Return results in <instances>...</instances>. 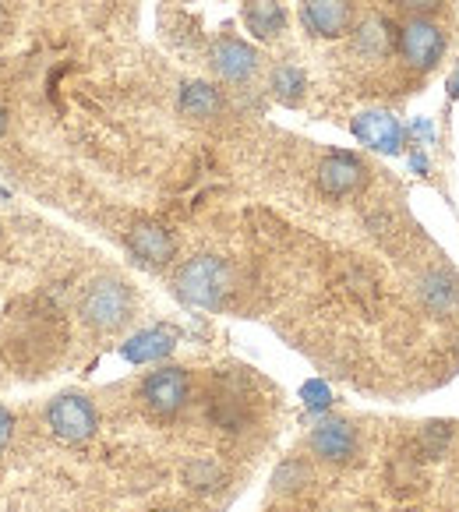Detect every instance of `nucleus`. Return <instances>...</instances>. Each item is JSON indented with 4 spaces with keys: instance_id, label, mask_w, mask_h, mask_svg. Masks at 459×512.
I'll use <instances>...</instances> for the list:
<instances>
[{
    "instance_id": "nucleus-1",
    "label": "nucleus",
    "mask_w": 459,
    "mask_h": 512,
    "mask_svg": "<svg viewBox=\"0 0 459 512\" xmlns=\"http://www.w3.org/2000/svg\"><path fill=\"white\" fill-rule=\"evenodd\" d=\"M78 315H82V322L89 325V329L113 332L131 322V315H135V294H131V287L124 283V279L99 276L82 290Z\"/></svg>"
},
{
    "instance_id": "nucleus-23",
    "label": "nucleus",
    "mask_w": 459,
    "mask_h": 512,
    "mask_svg": "<svg viewBox=\"0 0 459 512\" xmlns=\"http://www.w3.org/2000/svg\"><path fill=\"white\" fill-rule=\"evenodd\" d=\"M410 166H414L417 174H424V170H428V159H424V152H410Z\"/></svg>"
},
{
    "instance_id": "nucleus-26",
    "label": "nucleus",
    "mask_w": 459,
    "mask_h": 512,
    "mask_svg": "<svg viewBox=\"0 0 459 512\" xmlns=\"http://www.w3.org/2000/svg\"><path fill=\"white\" fill-rule=\"evenodd\" d=\"M166 512H188V509H166Z\"/></svg>"
},
{
    "instance_id": "nucleus-8",
    "label": "nucleus",
    "mask_w": 459,
    "mask_h": 512,
    "mask_svg": "<svg viewBox=\"0 0 459 512\" xmlns=\"http://www.w3.org/2000/svg\"><path fill=\"white\" fill-rule=\"evenodd\" d=\"M354 135L357 142H364L368 149L385 152V156H396L403 149V124L392 117L389 110H364L354 117Z\"/></svg>"
},
{
    "instance_id": "nucleus-10",
    "label": "nucleus",
    "mask_w": 459,
    "mask_h": 512,
    "mask_svg": "<svg viewBox=\"0 0 459 512\" xmlns=\"http://www.w3.org/2000/svg\"><path fill=\"white\" fill-rule=\"evenodd\" d=\"M304 25L318 39L347 36L354 25V0H304Z\"/></svg>"
},
{
    "instance_id": "nucleus-7",
    "label": "nucleus",
    "mask_w": 459,
    "mask_h": 512,
    "mask_svg": "<svg viewBox=\"0 0 459 512\" xmlns=\"http://www.w3.org/2000/svg\"><path fill=\"white\" fill-rule=\"evenodd\" d=\"M212 68H216V75L223 78V82L244 85V82H251L258 71V50L237 36H223L212 46Z\"/></svg>"
},
{
    "instance_id": "nucleus-12",
    "label": "nucleus",
    "mask_w": 459,
    "mask_h": 512,
    "mask_svg": "<svg viewBox=\"0 0 459 512\" xmlns=\"http://www.w3.org/2000/svg\"><path fill=\"white\" fill-rule=\"evenodd\" d=\"M174 350V332L170 329H145L138 336H131L121 347V357L131 364H152L159 357H166Z\"/></svg>"
},
{
    "instance_id": "nucleus-22",
    "label": "nucleus",
    "mask_w": 459,
    "mask_h": 512,
    "mask_svg": "<svg viewBox=\"0 0 459 512\" xmlns=\"http://www.w3.org/2000/svg\"><path fill=\"white\" fill-rule=\"evenodd\" d=\"M407 11H417V15H428V11H435V8H442L445 0H399Z\"/></svg>"
},
{
    "instance_id": "nucleus-25",
    "label": "nucleus",
    "mask_w": 459,
    "mask_h": 512,
    "mask_svg": "<svg viewBox=\"0 0 459 512\" xmlns=\"http://www.w3.org/2000/svg\"><path fill=\"white\" fill-rule=\"evenodd\" d=\"M4 128H8V113H4V106H0V135H4Z\"/></svg>"
},
{
    "instance_id": "nucleus-2",
    "label": "nucleus",
    "mask_w": 459,
    "mask_h": 512,
    "mask_svg": "<svg viewBox=\"0 0 459 512\" xmlns=\"http://www.w3.org/2000/svg\"><path fill=\"white\" fill-rule=\"evenodd\" d=\"M230 265L216 255H198L177 276V294L195 308H219L230 294Z\"/></svg>"
},
{
    "instance_id": "nucleus-4",
    "label": "nucleus",
    "mask_w": 459,
    "mask_h": 512,
    "mask_svg": "<svg viewBox=\"0 0 459 512\" xmlns=\"http://www.w3.org/2000/svg\"><path fill=\"white\" fill-rule=\"evenodd\" d=\"M138 396H142V403H145L149 414L174 417V414H181L184 403H188L191 378L184 368H159V371H152V375H145Z\"/></svg>"
},
{
    "instance_id": "nucleus-27",
    "label": "nucleus",
    "mask_w": 459,
    "mask_h": 512,
    "mask_svg": "<svg viewBox=\"0 0 459 512\" xmlns=\"http://www.w3.org/2000/svg\"><path fill=\"white\" fill-rule=\"evenodd\" d=\"M0 25H4V15H0Z\"/></svg>"
},
{
    "instance_id": "nucleus-17",
    "label": "nucleus",
    "mask_w": 459,
    "mask_h": 512,
    "mask_svg": "<svg viewBox=\"0 0 459 512\" xmlns=\"http://www.w3.org/2000/svg\"><path fill=\"white\" fill-rule=\"evenodd\" d=\"M421 297L428 301V308H435V311H452L459 304V290L452 287L442 272H431V276H424Z\"/></svg>"
},
{
    "instance_id": "nucleus-9",
    "label": "nucleus",
    "mask_w": 459,
    "mask_h": 512,
    "mask_svg": "<svg viewBox=\"0 0 459 512\" xmlns=\"http://www.w3.org/2000/svg\"><path fill=\"white\" fill-rule=\"evenodd\" d=\"M311 452L325 463H350L357 452V431L350 428L347 421L339 417H329V421H318L315 431H311Z\"/></svg>"
},
{
    "instance_id": "nucleus-11",
    "label": "nucleus",
    "mask_w": 459,
    "mask_h": 512,
    "mask_svg": "<svg viewBox=\"0 0 459 512\" xmlns=\"http://www.w3.org/2000/svg\"><path fill=\"white\" fill-rule=\"evenodd\" d=\"M128 248L135 251V258H142L145 265H166L177 255V244L170 237V230L156 223H138L128 234Z\"/></svg>"
},
{
    "instance_id": "nucleus-6",
    "label": "nucleus",
    "mask_w": 459,
    "mask_h": 512,
    "mask_svg": "<svg viewBox=\"0 0 459 512\" xmlns=\"http://www.w3.org/2000/svg\"><path fill=\"white\" fill-rule=\"evenodd\" d=\"M364 181H368V166L357 156H350V152H332L318 166V188L329 198L354 195V191L364 188Z\"/></svg>"
},
{
    "instance_id": "nucleus-16",
    "label": "nucleus",
    "mask_w": 459,
    "mask_h": 512,
    "mask_svg": "<svg viewBox=\"0 0 459 512\" xmlns=\"http://www.w3.org/2000/svg\"><path fill=\"white\" fill-rule=\"evenodd\" d=\"M357 46L371 57H385L392 50V25L389 18H371L357 29Z\"/></svg>"
},
{
    "instance_id": "nucleus-21",
    "label": "nucleus",
    "mask_w": 459,
    "mask_h": 512,
    "mask_svg": "<svg viewBox=\"0 0 459 512\" xmlns=\"http://www.w3.org/2000/svg\"><path fill=\"white\" fill-rule=\"evenodd\" d=\"M11 435H15V417H11V410L0 407V452L8 449Z\"/></svg>"
},
{
    "instance_id": "nucleus-3",
    "label": "nucleus",
    "mask_w": 459,
    "mask_h": 512,
    "mask_svg": "<svg viewBox=\"0 0 459 512\" xmlns=\"http://www.w3.org/2000/svg\"><path fill=\"white\" fill-rule=\"evenodd\" d=\"M46 424H50V431L61 438V442L78 445V442H89V438L96 435L99 414L85 396L64 392V396H57V400L46 407Z\"/></svg>"
},
{
    "instance_id": "nucleus-20",
    "label": "nucleus",
    "mask_w": 459,
    "mask_h": 512,
    "mask_svg": "<svg viewBox=\"0 0 459 512\" xmlns=\"http://www.w3.org/2000/svg\"><path fill=\"white\" fill-rule=\"evenodd\" d=\"M301 400H304V407L308 410H325L332 403V392H329V385L325 382H318V378H311V382H304V389H301Z\"/></svg>"
},
{
    "instance_id": "nucleus-5",
    "label": "nucleus",
    "mask_w": 459,
    "mask_h": 512,
    "mask_svg": "<svg viewBox=\"0 0 459 512\" xmlns=\"http://www.w3.org/2000/svg\"><path fill=\"white\" fill-rule=\"evenodd\" d=\"M399 53L414 71H431L445 53V32L431 18H410L399 32Z\"/></svg>"
},
{
    "instance_id": "nucleus-14",
    "label": "nucleus",
    "mask_w": 459,
    "mask_h": 512,
    "mask_svg": "<svg viewBox=\"0 0 459 512\" xmlns=\"http://www.w3.org/2000/svg\"><path fill=\"white\" fill-rule=\"evenodd\" d=\"M219 110H223V99H219V92L212 89V85H205V82L184 85V92H181L184 117H191V121H209V117H219Z\"/></svg>"
},
{
    "instance_id": "nucleus-13",
    "label": "nucleus",
    "mask_w": 459,
    "mask_h": 512,
    "mask_svg": "<svg viewBox=\"0 0 459 512\" xmlns=\"http://www.w3.org/2000/svg\"><path fill=\"white\" fill-rule=\"evenodd\" d=\"M244 25L255 39H276L286 29V15L276 0H248L244 4Z\"/></svg>"
},
{
    "instance_id": "nucleus-19",
    "label": "nucleus",
    "mask_w": 459,
    "mask_h": 512,
    "mask_svg": "<svg viewBox=\"0 0 459 512\" xmlns=\"http://www.w3.org/2000/svg\"><path fill=\"white\" fill-rule=\"evenodd\" d=\"M308 467H304L301 460H286L283 467L272 474V488L279 491V495H290V491H301L304 484H308Z\"/></svg>"
},
{
    "instance_id": "nucleus-18",
    "label": "nucleus",
    "mask_w": 459,
    "mask_h": 512,
    "mask_svg": "<svg viewBox=\"0 0 459 512\" xmlns=\"http://www.w3.org/2000/svg\"><path fill=\"white\" fill-rule=\"evenodd\" d=\"M184 481L191 484L195 491H212L219 488V481H223V470H219L216 460H191L188 470H184Z\"/></svg>"
},
{
    "instance_id": "nucleus-15",
    "label": "nucleus",
    "mask_w": 459,
    "mask_h": 512,
    "mask_svg": "<svg viewBox=\"0 0 459 512\" xmlns=\"http://www.w3.org/2000/svg\"><path fill=\"white\" fill-rule=\"evenodd\" d=\"M304 89H308V78H304V71L294 68V64H279V68L272 71V96H276L283 106L301 103Z\"/></svg>"
},
{
    "instance_id": "nucleus-24",
    "label": "nucleus",
    "mask_w": 459,
    "mask_h": 512,
    "mask_svg": "<svg viewBox=\"0 0 459 512\" xmlns=\"http://www.w3.org/2000/svg\"><path fill=\"white\" fill-rule=\"evenodd\" d=\"M449 99H459V68L449 75Z\"/></svg>"
}]
</instances>
